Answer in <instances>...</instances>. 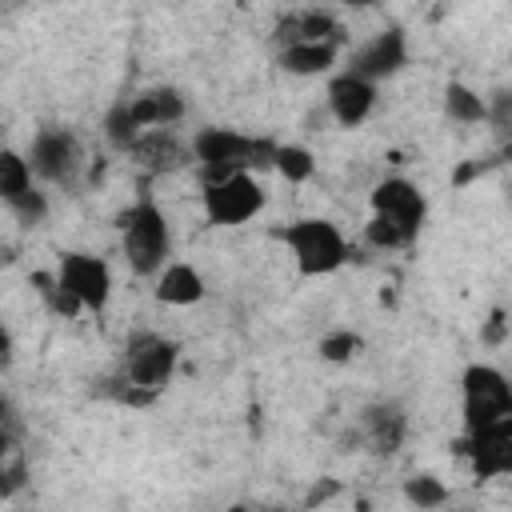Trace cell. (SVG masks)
Instances as JSON below:
<instances>
[{"instance_id": "obj_26", "label": "cell", "mask_w": 512, "mask_h": 512, "mask_svg": "<svg viewBox=\"0 0 512 512\" xmlns=\"http://www.w3.org/2000/svg\"><path fill=\"white\" fill-rule=\"evenodd\" d=\"M404 496H408L416 508H440V504H448V488H444V480H436V476H428V472L404 480Z\"/></svg>"}, {"instance_id": "obj_27", "label": "cell", "mask_w": 512, "mask_h": 512, "mask_svg": "<svg viewBox=\"0 0 512 512\" xmlns=\"http://www.w3.org/2000/svg\"><path fill=\"white\" fill-rule=\"evenodd\" d=\"M24 480H28V464H24L20 444H16V448H0V496L20 492Z\"/></svg>"}, {"instance_id": "obj_15", "label": "cell", "mask_w": 512, "mask_h": 512, "mask_svg": "<svg viewBox=\"0 0 512 512\" xmlns=\"http://www.w3.org/2000/svg\"><path fill=\"white\" fill-rule=\"evenodd\" d=\"M340 32H344L340 20L328 16L324 8H300V12H288V16L276 20L272 40H276V48H284V44H304V40H336V44H340Z\"/></svg>"}, {"instance_id": "obj_3", "label": "cell", "mask_w": 512, "mask_h": 512, "mask_svg": "<svg viewBox=\"0 0 512 512\" xmlns=\"http://www.w3.org/2000/svg\"><path fill=\"white\" fill-rule=\"evenodd\" d=\"M280 240L288 244L300 276H328V272L344 268V260L352 256L344 232L324 216H304V220L288 224L280 232Z\"/></svg>"}, {"instance_id": "obj_2", "label": "cell", "mask_w": 512, "mask_h": 512, "mask_svg": "<svg viewBox=\"0 0 512 512\" xmlns=\"http://www.w3.org/2000/svg\"><path fill=\"white\" fill-rule=\"evenodd\" d=\"M116 228H120L124 264H128L136 276H156V272L168 264L172 232H168V216L160 212L156 200L140 196L136 204H128V208L116 216Z\"/></svg>"}, {"instance_id": "obj_21", "label": "cell", "mask_w": 512, "mask_h": 512, "mask_svg": "<svg viewBox=\"0 0 512 512\" xmlns=\"http://www.w3.org/2000/svg\"><path fill=\"white\" fill-rule=\"evenodd\" d=\"M272 168H276L288 184H304V180L316 176V160H312V152H308L304 144H276Z\"/></svg>"}, {"instance_id": "obj_7", "label": "cell", "mask_w": 512, "mask_h": 512, "mask_svg": "<svg viewBox=\"0 0 512 512\" xmlns=\"http://www.w3.org/2000/svg\"><path fill=\"white\" fill-rule=\"evenodd\" d=\"M28 168H32V176H40L56 188H76V180L84 172V148H80L76 132L40 128L28 144Z\"/></svg>"}, {"instance_id": "obj_31", "label": "cell", "mask_w": 512, "mask_h": 512, "mask_svg": "<svg viewBox=\"0 0 512 512\" xmlns=\"http://www.w3.org/2000/svg\"><path fill=\"white\" fill-rule=\"evenodd\" d=\"M12 360H16V344H12V332L0 324V376L12 368Z\"/></svg>"}, {"instance_id": "obj_28", "label": "cell", "mask_w": 512, "mask_h": 512, "mask_svg": "<svg viewBox=\"0 0 512 512\" xmlns=\"http://www.w3.org/2000/svg\"><path fill=\"white\" fill-rule=\"evenodd\" d=\"M20 436H24L20 412H16V404L0 392V448H16V444H20Z\"/></svg>"}, {"instance_id": "obj_8", "label": "cell", "mask_w": 512, "mask_h": 512, "mask_svg": "<svg viewBox=\"0 0 512 512\" xmlns=\"http://www.w3.org/2000/svg\"><path fill=\"white\" fill-rule=\"evenodd\" d=\"M56 280L84 312H104L112 300V268L92 252H64L56 264Z\"/></svg>"}, {"instance_id": "obj_30", "label": "cell", "mask_w": 512, "mask_h": 512, "mask_svg": "<svg viewBox=\"0 0 512 512\" xmlns=\"http://www.w3.org/2000/svg\"><path fill=\"white\" fill-rule=\"evenodd\" d=\"M480 340H484L488 348H500V344L508 340V312H504V308H496V312L484 320V328H480Z\"/></svg>"}, {"instance_id": "obj_4", "label": "cell", "mask_w": 512, "mask_h": 512, "mask_svg": "<svg viewBox=\"0 0 512 512\" xmlns=\"http://www.w3.org/2000/svg\"><path fill=\"white\" fill-rule=\"evenodd\" d=\"M200 204H204L208 224L236 228V224H248L256 212H264L268 196H264V188L252 172H228L220 180H204Z\"/></svg>"}, {"instance_id": "obj_16", "label": "cell", "mask_w": 512, "mask_h": 512, "mask_svg": "<svg viewBox=\"0 0 512 512\" xmlns=\"http://www.w3.org/2000/svg\"><path fill=\"white\" fill-rule=\"evenodd\" d=\"M128 112H132V120L144 132V128H172V124H180L184 112H188V104H184V96L176 88L160 84V88H148V92L132 96L128 100Z\"/></svg>"}, {"instance_id": "obj_5", "label": "cell", "mask_w": 512, "mask_h": 512, "mask_svg": "<svg viewBox=\"0 0 512 512\" xmlns=\"http://www.w3.org/2000/svg\"><path fill=\"white\" fill-rule=\"evenodd\" d=\"M176 360H180V344L160 336V332H136L128 344H124V360H120V376L152 396H160L176 372Z\"/></svg>"}, {"instance_id": "obj_11", "label": "cell", "mask_w": 512, "mask_h": 512, "mask_svg": "<svg viewBox=\"0 0 512 512\" xmlns=\"http://www.w3.org/2000/svg\"><path fill=\"white\" fill-rule=\"evenodd\" d=\"M128 156H132L144 172H152V176H172V172H180V168L192 164V144H184L172 128H144V132L132 140Z\"/></svg>"}, {"instance_id": "obj_23", "label": "cell", "mask_w": 512, "mask_h": 512, "mask_svg": "<svg viewBox=\"0 0 512 512\" xmlns=\"http://www.w3.org/2000/svg\"><path fill=\"white\" fill-rule=\"evenodd\" d=\"M32 288L40 292V300L56 312V316H64V320H72V316H80L84 308L60 288V280H56V272H32Z\"/></svg>"}, {"instance_id": "obj_9", "label": "cell", "mask_w": 512, "mask_h": 512, "mask_svg": "<svg viewBox=\"0 0 512 512\" xmlns=\"http://www.w3.org/2000/svg\"><path fill=\"white\" fill-rule=\"evenodd\" d=\"M460 452L468 456L476 480H492V476L512 472V416L484 424V428H472L460 440Z\"/></svg>"}, {"instance_id": "obj_6", "label": "cell", "mask_w": 512, "mask_h": 512, "mask_svg": "<svg viewBox=\"0 0 512 512\" xmlns=\"http://www.w3.org/2000/svg\"><path fill=\"white\" fill-rule=\"evenodd\" d=\"M460 396H464V432L512 416V384L496 364H468L460 376Z\"/></svg>"}, {"instance_id": "obj_19", "label": "cell", "mask_w": 512, "mask_h": 512, "mask_svg": "<svg viewBox=\"0 0 512 512\" xmlns=\"http://www.w3.org/2000/svg\"><path fill=\"white\" fill-rule=\"evenodd\" d=\"M32 188L36 184H32L28 156L24 152H12V148H0V204L16 208Z\"/></svg>"}, {"instance_id": "obj_17", "label": "cell", "mask_w": 512, "mask_h": 512, "mask_svg": "<svg viewBox=\"0 0 512 512\" xmlns=\"http://www.w3.org/2000/svg\"><path fill=\"white\" fill-rule=\"evenodd\" d=\"M208 296V284L200 276V268L184 264V260H172L156 272V300L168 304V308H192Z\"/></svg>"}, {"instance_id": "obj_25", "label": "cell", "mask_w": 512, "mask_h": 512, "mask_svg": "<svg viewBox=\"0 0 512 512\" xmlns=\"http://www.w3.org/2000/svg\"><path fill=\"white\" fill-rule=\"evenodd\" d=\"M364 240L372 244V248H380V252H392V248H408L412 244V236L400 228V224H392L388 216H368V224H364Z\"/></svg>"}, {"instance_id": "obj_18", "label": "cell", "mask_w": 512, "mask_h": 512, "mask_svg": "<svg viewBox=\"0 0 512 512\" xmlns=\"http://www.w3.org/2000/svg\"><path fill=\"white\" fill-rule=\"evenodd\" d=\"M336 40H304V44H284L276 52L280 68L288 76H324L336 64Z\"/></svg>"}, {"instance_id": "obj_13", "label": "cell", "mask_w": 512, "mask_h": 512, "mask_svg": "<svg viewBox=\"0 0 512 512\" xmlns=\"http://www.w3.org/2000/svg\"><path fill=\"white\" fill-rule=\"evenodd\" d=\"M328 112L340 128H360L376 108V80H364L356 72H340L328 80Z\"/></svg>"}, {"instance_id": "obj_10", "label": "cell", "mask_w": 512, "mask_h": 512, "mask_svg": "<svg viewBox=\"0 0 512 512\" xmlns=\"http://www.w3.org/2000/svg\"><path fill=\"white\" fill-rule=\"evenodd\" d=\"M368 204H372L376 216H388L392 224H400L412 240H416V232H420V224H424V216H428L424 192H420L412 180H404V176H384V180L372 188Z\"/></svg>"}, {"instance_id": "obj_1", "label": "cell", "mask_w": 512, "mask_h": 512, "mask_svg": "<svg viewBox=\"0 0 512 512\" xmlns=\"http://www.w3.org/2000/svg\"><path fill=\"white\" fill-rule=\"evenodd\" d=\"M272 152H276V140L244 136L236 128H200L192 136V164L200 168V180H220L228 172L272 168Z\"/></svg>"}, {"instance_id": "obj_22", "label": "cell", "mask_w": 512, "mask_h": 512, "mask_svg": "<svg viewBox=\"0 0 512 512\" xmlns=\"http://www.w3.org/2000/svg\"><path fill=\"white\" fill-rule=\"evenodd\" d=\"M104 136H108V144H112V148H120V152H128V148H132V140L140 136V124L132 120L128 100H116V104L104 112Z\"/></svg>"}, {"instance_id": "obj_14", "label": "cell", "mask_w": 512, "mask_h": 512, "mask_svg": "<svg viewBox=\"0 0 512 512\" xmlns=\"http://www.w3.org/2000/svg\"><path fill=\"white\" fill-rule=\"evenodd\" d=\"M408 436V416L396 400H376L368 408H360V440L380 452V456H392Z\"/></svg>"}, {"instance_id": "obj_29", "label": "cell", "mask_w": 512, "mask_h": 512, "mask_svg": "<svg viewBox=\"0 0 512 512\" xmlns=\"http://www.w3.org/2000/svg\"><path fill=\"white\" fill-rule=\"evenodd\" d=\"M12 216L24 224V228H36V224H44V216H48V200H44V192L40 188H32L16 208H12Z\"/></svg>"}, {"instance_id": "obj_12", "label": "cell", "mask_w": 512, "mask_h": 512, "mask_svg": "<svg viewBox=\"0 0 512 512\" xmlns=\"http://www.w3.org/2000/svg\"><path fill=\"white\" fill-rule=\"evenodd\" d=\"M408 64V36L400 28H384L376 32L368 44H360L348 60V72L364 76V80H388Z\"/></svg>"}, {"instance_id": "obj_24", "label": "cell", "mask_w": 512, "mask_h": 512, "mask_svg": "<svg viewBox=\"0 0 512 512\" xmlns=\"http://www.w3.org/2000/svg\"><path fill=\"white\" fill-rule=\"evenodd\" d=\"M360 352H364V336L352 332V328H336V332H324L320 336V356L332 360V364H348Z\"/></svg>"}, {"instance_id": "obj_32", "label": "cell", "mask_w": 512, "mask_h": 512, "mask_svg": "<svg viewBox=\"0 0 512 512\" xmlns=\"http://www.w3.org/2000/svg\"><path fill=\"white\" fill-rule=\"evenodd\" d=\"M332 4H344V8H368V4H376V0H332Z\"/></svg>"}, {"instance_id": "obj_20", "label": "cell", "mask_w": 512, "mask_h": 512, "mask_svg": "<svg viewBox=\"0 0 512 512\" xmlns=\"http://www.w3.org/2000/svg\"><path fill=\"white\" fill-rule=\"evenodd\" d=\"M444 116H448L452 124H484V120H488V100H484L476 88L452 80V84L444 88Z\"/></svg>"}]
</instances>
